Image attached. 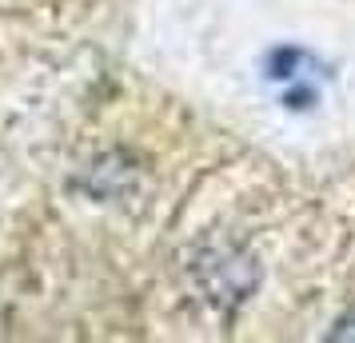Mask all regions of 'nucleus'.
<instances>
[{
  "label": "nucleus",
  "mask_w": 355,
  "mask_h": 343,
  "mask_svg": "<svg viewBox=\"0 0 355 343\" xmlns=\"http://www.w3.org/2000/svg\"><path fill=\"white\" fill-rule=\"evenodd\" d=\"M336 340H355V319L352 324H339V331H331Z\"/></svg>",
  "instance_id": "obj_1"
}]
</instances>
